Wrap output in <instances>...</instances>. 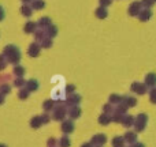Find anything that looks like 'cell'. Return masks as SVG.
I'll list each match as a JSON object with an SVG mask.
<instances>
[{
  "instance_id": "6da1fadb",
  "label": "cell",
  "mask_w": 156,
  "mask_h": 147,
  "mask_svg": "<svg viewBox=\"0 0 156 147\" xmlns=\"http://www.w3.org/2000/svg\"><path fill=\"white\" fill-rule=\"evenodd\" d=\"M147 121H148V116L141 113V115L137 116L136 119V123H134V127H136V131L137 132H141L145 129V125H147Z\"/></svg>"
},
{
  "instance_id": "7a4b0ae2",
  "label": "cell",
  "mask_w": 156,
  "mask_h": 147,
  "mask_svg": "<svg viewBox=\"0 0 156 147\" xmlns=\"http://www.w3.org/2000/svg\"><path fill=\"white\" fill-rule=\"evenodd\" d=\"M107 142V136L103 134H99V135H94L93 138H92V143L96 146H103L104 143Z\"/></svg>"
},
{
  "instance_id": "3957f363",
  "label": "cell",
  "mask_w": 156,
  "mask_h": 147,
  "mask_svg": "<svg viewBox=\"0 0 156 147\" xmlns=\"http://www.w3.org/2000/svg\"><path fill=\"white\" fill-rule=\"evenodd\" d=\"M123 138L127 143H130V145H134V143L137 142V134H136V132H132V131L126 132Z\"/></svg>"
},
{
  "instance_id": "277c9868",
  "label": "cell",
  "mask_w": 156,
  "mask_h": 147,
  "mask_svg": "<svg viewBox=\"0 0 156 147\" xmlns=\"http://www.w3.org/2000/svg\"><path fill=\"white\" fill-rule=\"evenodd\" d=\"M141 3H138V2H134L132 5H130V8H129V14L130 15H138V14L141 12Z\"/></svg>"
},
{
  "instance_id": "5b68a950",
  "label": "cell",
  "mask_w": 156,
  "mask_h": 147,
  "mask_svg": "<svg viewBox=\"0 0 156 147\" xmlns=\"http://www.w3.org/2000/svg\"><path fill=\"white\" fill-rule=\"evenodd\" d=\"M132 90L136 91V93H138V94H144L147 91V85H140V83L136 82V83H133Z\"/></svg>"
},
{
  "instance_id": "8992f818",
  "label": "cell",
  "mask_w": 156,
  "mask_h": 147,
  "mask_svg": "<svg viewBox=\"0 0 156 147\" xmlns=\"http://www.w3.org/2000/svg\"><path fill=\"white\" fill-rule=\"evenodd\" d=\"M145 85L147 86H151V87H154L156 85V74H148L145 78Z\"/></svg>"
},
{
  "instance_id": "52a82bcc",
  "label": "cell",
  "mask_w": 156,
  "mask_h": 147,
  "mask_svg": "<svg viewBox=\"0 0 156 147\" xmlns=\"http://www.w3.org/2000/svg\"><path fill=\"white\" fill-rule=\"evenodd\" d=\"M62 131L66 132V134H70V132L74 131V125L71 121H65V123L62 124Z\"/></svg>"
},
{
  "instance_id": "ba28073f",
  "label": "cell",
  "mask_w": 156,
  "mask_h": 147,
  "mask_svg": "<svg viewBox=\"0 0 156 147\" xmlns=\"http://www.w3.org/2000/svg\"><path fill=\"white\" fill-rule=\"evenodd\" d=\"M125 138L122 136H115L112 139V147H125Z\"/></svg>"
},
{
  "instance_id": "9c48e42d",
  "label": "cell",
  "mask_w": 156,
  "mask_h": 147,
  "mask_svg": "<svg viewBox=\"0 0 156 147\" xmlns=\"http://www.w3.org/2000/svg\"><path fill=\"white\" fill-rule=\"evenodd\" d=\"M134 123H136V120H134V117H132V116H123V120H122V124H123L125 127H132V125H134Z\"/></svg>"
},
{
  "instance_id": "30bf717a",
  "label": "cell",
  "mask_w": 156,
  "mask_h": 147,
  "mask_svg": "<svg viewBox=\"0 0 156 147\" xmlns=\"http://www.w3.org/2000/svg\"><path fill=\"white\" fill-rule=\"evenodd\" d=\"M151 16H152V12L148 10V8H147V10H144V11H141V12L138 14V18H140V21H143V22L148 21Z\"/></svg>"
},
{
  "instance_id": "8fae6325",
  "label": "cell",
  "mask_w": 156,
  "mask_h": 147,
  "mask_svg": "<svg viewBox=\"0 0 156 147\" xmlns=\"http://www.w3.org/2000/svg\"><path fill=\"white\" fill-rule=\"evenodd\" d=\"M111 120H112V119H111L108 115H101V116H100V119H99V123L103 124V125H107Z\"/></svg>"
},
{
  "instance_id": "7c38bea8",
  "label": "cell",
  "mask_w": 156,
  "mask_h": 147,
  "mask_svg": "<svg viewBox=\"0 0 156 147\" xmlns=\"http://www.w3.org/2000/svg\"><path fill=\"white\" fill-rule=\"evenodd\" d=\"M125 101H126V105L127 106H136V104H137V99L133 98V97H125Z\"/></svg>"
},
{
  "instance_id": "4fadbf2b",
  "label": "cell",
  "mask_w": 156,
  "mask_h": 147,
  "mask_svg": "<svg viewBox=\"0 0 156 147\" xmlns=\"http://www.w3.org/2000/svg\"><path fill=\"white\" fill-rule=\"evenodd\" d=\"M41 124H43V120H41V117H34L32 120V127H33V128H38Z\"/></svg>"
},
{
  "instance_id": "5bb4252c",
  "label": "cell",
  "mask_w": 156,
  "mask_h": 147,
  "mask_svg": "<svg viewBox=\"0 0 156 147\" xmlns=\"http://www.w3.org/2000/svg\"><path fill=\"white\" fill-rule=\"evenodd\" d=\"M60 147H70V139L67 136H63L60 139Z\"/></svg>"
},
{
  "instance_id": "9a60e30c",
  "label": "cell",
  "mask_w": 156,
  "mask_h": 147,
  "mask_svg": "<svg viewBox=\"0 0 156 147\" xmlns=\"http://www.w3.org/2000/svg\"><path fill=\"white\" fill-rule=\"evenodd\" d=\"M80 113H81V110L78 109V108H74V109H71L70 115H71L73 119H77V117H80Z\"/></svg>"
},
{
  "instance_id": "2e32d148",
  "label": "cell",
  "mask_w": 156,
  "mask_h": 147,
  "mask_svg": "<svg viewBox=\"0 0 156 147\" xmlns=\"http://www.w3.org/2000/svg\"><path fill=\"white\" fill-rule=\"evenodd\" d=\"M37 53H38V46H37V45H32V48L29 49V55L37 56Z\"/></svg>"
},
{
  "instance_id": "e0dca14e",
  "label": "cell",
  "mask_w": 156,
  "mask_h": 147,
  "mask_svg": "<svg viewBox=\"0 0 156 147\" xmlns=\"http://www.w3.org/2000/svg\"><path fill=\"white\" fill-rule=\"evenodd\" d=\"M27 87H29L30 90H36V89H37V82H36V80H29V82H27Z\"/></svg>"
},
{
  "instance_id": "ac0fdd59",
  "label": "cell",
  "mask_w": 156,
  "mask_h": 147,
  "mask_svg": "<svg viewBox=\"0 0 156 147\" xmlns=\"http://www.w3.org/2000/svg\"><path fill=\"white\" fill-rule=\"evenodd\" d=\"M62 117H65V110H63V109H59L56 113H55V119H56V120H60Z\"/></svg>"
},
{
  "instance_id": "d6986e66",
  "label": "cell",
  "mask_w": 156,
  "mask_h": 147,
  "mask_svg": "<svg viewBox=\"0 0 156 147\" xmlns=\"http://www.w3.org/2000/svg\"><path fill=\"white\" fill-rule=\"evenodd\" d=\"M149 99H151L152 104H156V89L151 90V94H149Z\"/></svg>"
},
{
  "instance_id": "ffe728a7",
  "label": "cell",
  "mask_w": 156,
  "mask_h": 147,
  "mask_svg": "<svg viewBox=\"0 0 156 147\" xmlns=\"http://www.w3.org/2000/svg\"><path fill=\"white\" fill-rule=\"evenodd\" d=\"M143 5L144 7H147V8H149V7H152V4L155 3V0H143Z\"/></svg>"
},
{
  "instance_id": "44dd1931",
  "label": "cell",
  "mask_w": 156,
  "mask_h": 147,
  "mask_svg": "<svg viewBox=\"0 0 156 147\" xmlns=\"http://www.w3.org/2000/svg\"><path fill=\"white\" fill-rule=\"evenodd\" d=\"M33 29H34V23H27L26 25V29H25V30L29 33V32H33Z\"/></svg>"
},
{
  "instance_id": "7402d4cb",
  "label": "cell",
  "mask_w": 156,
  "mask_h": 147,
  "mask_svg": "<svg viewBox=\"0 0 156 147\" xmlns=\"http://www.w3.org/2000/svg\"><path fill=\"white\" fill-rule=\"evenodd\" d=\"M55 145H56V140L55 139H49L48 140V147H55Z\"/></svg>"
},
{
  "instance_id": "603a6c76",
  "label": "cell",
  "mask_w": 156,
  "mask_h": 147,
  "mask_svg": "<svg viewBox=\"0 0 156 147\" xmlns=\"http://www.w3.org/2000/svg\"><path fill=\"white\" fill-rule=\"evenodd\" d=\"M36 8H43V5H44V3L43 2H36Z\"/></svg>"
},
{
  "instance_id": "cb8c5ba5",
  "label": "cell",
  "mask_w": 156,
  "mask_h": 147,
  "mask_svg": "<svg viewBox=\"0 0 156 147\" xmlns=\"http://www.w3.org/2000/svg\"><path fill=\"white\" fill-rule=\"evenodd\" d=\"M15 74L22 75V74H23V68H21V67H19V68H15Z\"/></svg>"
},
{
  "instance_id": "d4e9b609",
  "label": "cell",
  "mask_w": 156,
  "mask_h": 147,
  "mask_svg": "<svg viewBox=\"0 0 156 147\" xmlns=\"http://www.w3.org/2000/svg\"><path fill=\"white\" fill-rule=\"evenodd\" d=\"M97 14H99V15L101 16V18H103V16H105V11L103 10V8H101V10H99V11H97Z\"/></svg>"
},
{
  "instance_id": "484cf974",
  "label": "cell",
  "mask_w": 156,
  "mask_h": 147,
  "mask_svg": "<svg viewBox=\"0 0 156 147\" xmlns=\"http://www.w3.org/2000/svg\"><path fill=\"white\" fill-rule=\"evenodd\" d=\"M132 146H133V147H145V146L143 145V143H138V142H136L134 145H132Z\"/></svg>"
},
{
  "instance_id": "4316f807",
  "label": "cell",
  "mask_w": 156,
  "mask_h": 147,
  "mask_svg": "<svg viewBox=\"0 0 156 147\" xmlns=\"http://www.w3.org/2000/svg\"><path fill=\"white\" fill-rule=\"evenodd\" d=\"M111 101H112V102H116V101H119V97H116V95H112V97H111Z\"/></svg>"
},
{
  "instance_id": "83f0119b",
  "label": "cell",
  "mask_w": 156,
  "mask_h": 147,
  "mask_svg": "<svg viewBox=\"0 0 156 147\" xmlns=\"http://www.w3.org/2000/svg\"><path fill=\"white\" fill-rule=\"evenodd\" d=\"M51 108V101H47L45 102V109H49Z\"/></svg>"
},
{
  "instance_id": "f1b7e54d",
  "label": "cell",
  "mask_w": 156,
  "mask_h": 147,
  "mask_svg": "<svg viewBox=\"0 0 156 147\" xmlns=\"http://www.w3.org/2000/svg\"><path fill=\"white\" fill-rule=\"evenodd\" d=\"M110 3H111V0H101V4H110Z\"/></svg>"
},
{
  "instance_id": "f546056e",
  "label": "cell",
  "mask_w": 156,
  "mask_h": 147,
  "mask_svg": "<svg viewBox=\"0 0 156 147\" xmlns=\"http://www.w3.org/2000/svg\"><path fill=\"white\" fill-rule=\"evenodd\" d=\"M26 91H22V93H21V98H26Z\"/></svg>"
},
{
  "instance_id": "4dcf8cb0",
  "label": "cell",
  "mask_w": 156,
  "mask_h": 147,
  "mask_svg": "<svg viewBox=\"0 0 156 147\" xmlns=\"http://www.w3.org/2000/svg\"><path fill=\"white\" fill-rule=\"evenodd\" d=\"M81 147H92V145H90V143H85V145H82Z\"/></svg>"
},
{
  "instance_id": "1f68e13d",
  "label": "cell",
  "mask_w": 156,
  "mask_h": 147,
  "mask_svg": "<svg viewBox=\"0 0 156 147\" xmlns=\"http://www.w3.org/2000/svg\"><path fill=\"white\" fill-rule=\"evenodd\" d=\"M2 16H3V12H2V8H0V19H2Z\"/></svg>"
},
{
  "instance_id": "d6a6232c",
  "label": "cell",
  "mask_w": 156,
  "mask_h": 147,
  "mask_svg": "<svg viewBox=\"0 0 156 147\" xmlns=\"http://www.w3.org/2000/svg\"><path fill=\"white\" fill-rule=\"evenodd\" d=\"M0 147H7V146H4V145H0Z\"/></svg>"
},
{
  "instance_id": "836d02e7",
  "label": "cell",
  "mask_w": 156,
  "mask_h": 147,
  "mask_svg": "<svg viewBox=\"0 0 156 147\" xmlns=\"http://www.w3.org/2000/svg\"><path fill=\"white\" fill-rule=\"evenodd\" d=\"M0 102H3V98H2V97H0Z\"/></svg>"
},
{
  "instance_id": "e575fe53",
  "label": "cell",
  "mask_w": 156,
  "mask_h": 147,
  "mask_svg": "<svg viewBox=\"0 0 156 147\" xmlns=\"http://www.w3.org/2000/svg\"><path fill=\"white\" fill-rule=\"evenodd\" d=\"M130 147H133V146H130Z\"/></svg>"
},
{
  "instance_id": "d590c367",
  "label": "cell",
  "mask_w": 156,
  "mask_h": 147,
  "mask_svg": "<svg viewBox=\"0 0 156 147\" xmlns=\"http://www.w3.org/2000/svg\"><path fill=\"white\" fill-rule=\"evenodd\" d=\"M97 147H100V146H97Z\"/></svg>"
},
{
  "instance_id": "8d00e7d4",
  "label": "cell",
  "mask_w": 156,
  "mask_h": 147,
  "mask_svg": "<svg viewBox=\"0 0 156 147\" xmlns=\"http://www.w3.org/2000/svg\"><path fill=\"white\" fill-rule=\"evenodd\" d=\"M155 2H156V0H155Z\"/></svg>"
}]
</instances>
